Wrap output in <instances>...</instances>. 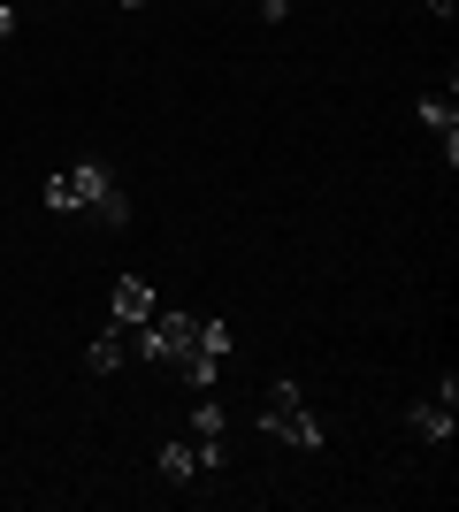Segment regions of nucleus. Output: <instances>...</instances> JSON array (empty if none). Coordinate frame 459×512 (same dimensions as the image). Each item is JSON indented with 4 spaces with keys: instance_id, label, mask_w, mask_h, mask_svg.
Segmentation results:
<instances>
[{
    "instance_id": "6e6552de",
    "label": "nucleus",
    "mask_w": 459,
    "mask_h": 512,
    "mask_svg": "<svg viewBox=\"0 0 459 512\" xmlns=\"http://www.w3.org/2000/svg\"><path fill=\"white\" fill-rule=\"evenodd\" d=\"M176 375H184V383H192L199 398H207V390L222 383V360H215V352H184V360H176Z\"/></svg>"
},
{
    "instance_id": "20e7f679",
    "label": "nucleus",
    "mask_w": 459,
    "mask_h": 512,
    "mask_svg": "<svg viewBox=\"0 0 459 512\" xmlns=\"http://www.w3.org/2000/svg\"><path fill=\"white\" fill-rule=\"evenodd\" d=\"M92 375H115V367L131 360V329H123V321H108V329H100V337H92Z\"/></svg>"
},
{
    "instance_id": "7ed1b4c3",
    "label": "nucleus",
    "mask_w": 459,
    "mask_h": 512,
    "mask_svg": "<svg viewBox=\"0 0 459 512\" xmlns=\"http://www.w3.org/2000/svg\"><path fill=\"white\" fill-rule=\"evenodd\" d=\"M153 306H161V299H153V283H146V276H115L108 314L123 321V329H146V321H153Z\"/></svg>"
},
{
    "instance_id": "9d476101",
    "label": "nucleus",
    "mask_w": 459,
    "mask_h": 512,
    "mask_svg": "<svg viewBox=\"0 0 459 512\" xmlns=\"http://www.w3.org/2000/svg\"><path fill=\"white\" fill-rule=\"evenodd\" d=\"M222 428H230V421H222L215 390H207V398H199V406H192V436H199V444H207V436H222Z\"/></svg>"
},
{
    "instance_id": "2eb2a0df",
    "label": "nucleus",
    "mask_w": 459,
    "mask_h": 512,
    "mask_svg": "<svg viewBox=\"0 0 459 512\" xmlns=\"http://www.w3.org/2000/svg\"><path fill=\"white\" fill-rule=\"evenodd\" d=\"M123 8H146V0H123Z\"/></svg>"
},
{
    "instance_id": "9b49d317",
    "label": "nucleus",
    "mask_w": 459,
    "mask_h": 512,
    "mask_svg": "<svg viewBox=\"0 0 459 512\" xmlns=\"http://www.w3.org/2000/svg\"><path fill=\"white\" fill-rule=\"evenodd\" d=\"M92 222H100V230H123V222H131V199H123V192H108L100 207H92Z\"/></svg>"
},
{
    "instance_id": "f257e3e1",
    "label": "nucleus",
    "mask_w": 459,
    "mask_h": 512,
    "mask_svg": "<svg viewBox=\"0 0 459 512\" xmlns=\"http://www.w3.org/2000/svg\"><path fill=\"white\" fill-rule=\"evenodd\" d=\"M184 352H199V314H184V306H153V321L138 329V360H146V367H176Z\"/></svg>"
},
{
    "instance_id": "423d86ee",
    "label": "nucleus",
    "mask_w": 459,
    "mask_h": 512,
    "mask_svg": "<svg viewBox=\"0 0 459 512\" xmlns=\"http://www.w3.org/2000/svg\"><path fill=\"white\" fill-rule=\"evenodd\" d=\"M421 123L444 138V169H452V161H459V115H452V100H444V92H429V100H421Z\"/></svg>"
},
{
    "instance_id": "1a4fd4ad",
    "label": "nucleus",
    "mask_w": 459,
    "mask_h": 512,
    "mask_svg": "<svg viewBox=\"0 0 459 512\" xmlns=\"http://www.w3.org/2000/svg\"><path fill=\"white\" fill-rule=\"evenodd\" d=\"M153 467H161V482H192V474H199V451L192 444H161Z\"/></svg>"
},
{
    "instance_id": "39448f33",
    "label": "nucleus",
    "mask_w": 459,
    "mask_h": 512,
    "mask_svg": "<svg viewBox=\"0 0 459 512\" xmlns=\"http://www.w3.org/2000/svg\"><path fill=\"white\" fill-rule=\"evenodd\" d=\"M62 176H69V192H77V207H85V214H92L100 199L115 192V176L100 169V161H77V169H62Z\"/></svg>"
},
{
    "instance_id": "0eeeda50",
    "label": "nucleus",
    "mask_w": 459,
    "mask_h": 512,
    "mask_svg": "<svg viewBox=\"0 0 459 512\" xmlns=\"http://www.w3.org/2000/svg\"><path fill=\"white\" fill-rule=\"evenodd\" d=\"M414 436L421 444H444V436H452V398H421L414 406Z\"/></svg>"
},
{
    "instance_id": "ddd939ff",
    "label": "nucleus",
    "mask_w": 459,
    "mask_h": 512,
    "mask_svg": "<svg viewBox=\"0 0 459 512\" xmlns=\"http://www.w3.org/2000/svg\"><path fill=\"white\" fill-rule=\"evenodd\" d=\"M291 16V0H261V23H284Z\"/></svg>"
},
{
    "instance_id": "4468645a",
    "label": "nucleus",
    "mask_w": 459,
    "mask_h": 512,
    "mask_svg": "<svg viewBox=\"0 0 459 512\" xmlns=\"http://www.w3.org/2000/svg\"><path fill=\"white\" fill-rule=\"evenodd\" d=\"M0 39H16V8L8 0H0Z\"/></svg>"
},
{
    "instance_id": "f8f14e48",
    "label": "nucleus",
    "mask_w": 459,
    "mask_h": 512,
    "mask_svg": "<svg viewBox=\"0 0 459 512\" xmlns=\"http://www.w3.org/2000/svg\"><path fill=\"white\" fill-rule=\"evenodd\" d=\"M199 352H215V360L230 352V321H222V314H207V321H199Z\"/></svg>"
},
{
    "instance_id": "f03ea898",
    "label": "nucleus",
    "mask_w": 459,
    "mask_h": 512,
    "mask_svg": "<svg viewBox=\"0 0 459 512\" xmlns=\"http://www.w3.org/2000/svg\"><path fill=\"white\" fill-rule=\"evenodd\" d=\"M261 428H268V436H284L291 451H322V421L306 413V390L291 383V375H284L276 390H268V406H261Z\"/></svg>"
}]
</instances>
